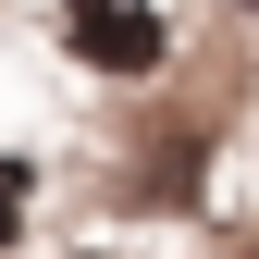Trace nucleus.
I'll list each match as a JSON object with an SVG mask.
<instances>
[{
  "label": "nucleus",
  "instance_id": "2",
  "mask_svg": "<svg viewBox=\"0 0 259 259\" xmlns=\"http://www.w3.org/2000/svg\"><path fill=\"white\" fill-rule=\"evenodd\" d=\"M25 222V160H0V235Z\"/></svg>",
  "mask_w": 259,
  "mask_h": 259
},
{
  "label": "nucleus",
  "instance_id": "3",
  "mask_svg": "<svg viewBox=\"0 0 259 259\" xmlns=\"http://www.w3.org/2000/svg\"><path fill=\"white\" fill-rule=\"evenodd\" d=\"M247 13H259V0H247Z\"/></svg>",
  "mask_w": 259,
  "mask_h": 259
},
{
  "label": "nucleus",
  "instance_id": "1",
  "mask_svg": "<svg viewBox=\"0 0 259 259\" xmlns=\"http://www.w3.org/2000/svg\"><path fill=\"white\" fill-rule=\"evenodd\" d=\"M74 50L99 62V74H160V50H173V37H160L148 0H74Z\"/></svg>",
  "mask_w": 259,
  "mask_h": 259
}]
</instances>
